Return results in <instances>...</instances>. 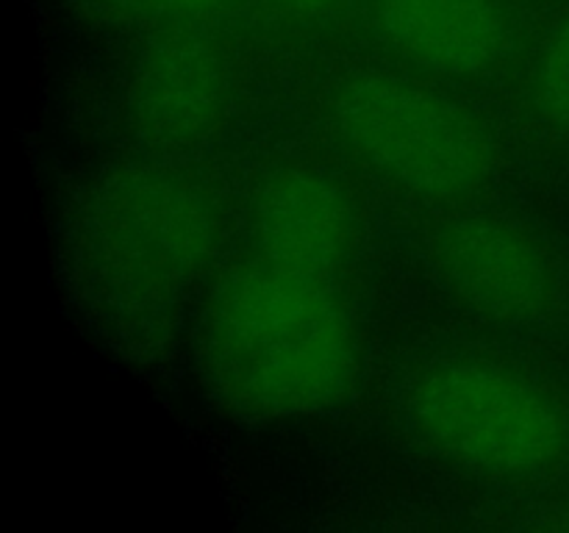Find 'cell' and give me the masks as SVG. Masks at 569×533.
<instances>
[{
    "label": "cell",
    "instance_id": "5b68a950",
    "mask_svg": "<svg viewBox=\"0 0 569 533\" xmlns=\"http://www.w3.org/2000/svg\"><path fill=\"white\" fill-rule=\"evenodd\" d=\"M428 261L439 289L459 309L495 325H539L565 300V272L553 248L506 214L448 217L428 239Z\"/></svg>",
    "mask_w": 569,
    "mask_h": 533
},
{
    "label": "cell",
    "instance_id": "52a82bcc",
    "mask_svg": "<svg viewBox=\"0 0 569 533\" xmlns=\"http://www.w3.org/2000/svg\"><path fill=\"white\" fill-rule=\"evenodd\" d=\"M244 253L345 281L365 244V211L345 178L292 161L261 178L244 220Z\"/></svg>",
    "mask_w": 569,
    "mask_h": 533
},
{
    "label": "cell",
    "instance_id": "ba28073f",
    "mask_svg": "<svg viewBox=\"0 0 569 533\" xmlns=\"http://www.w3.org/2000/svg\"><path fill=\"white\" fill-rule=\"evenodd\" d=\"M367 14L395 59L431 76L483 78L517 44L503 0H367Z\"/></svg>",
    "mask_w": 569,
    "mask_h": 533
},
{
    "label": "cell",
    "instance_id": "30bf717a",
    "mask_svg": "<svg viewBox=\"0 0 569 533\" xmlns=\"http://www.w3.org/2000/svg\"><path fill=\"white\" fill-rule=\"evenodd\" d=\"M100 3L117 14L187 26V22H198L228 9L233 0H100Z\"/></svg>",
    "mask_w": 569,
    "mask_h": 533
},
{
    "label": "cell",
    "instance_id": "6da1fadb",
    "mask_svg": "<svg viewBox=\"0 0 569 533\" xmlns=\"http://www.w3.org/2000/svg\"><path fill=\"white\" fill-rule=\"evenodd\" d=\"M198 361L233 411L295 420L350 398L365 364V333L345 281L242 253L206 294Z\"/></svg>",
    "mask_w": 569,
    "mask_h": 533
},
{
    "label": "cell",
    "instance_id": "8fae6325",
    "mask_svg": "<svg viewBox=\"0 0 569 533\" xmlns=\"http://www.w3.org/2000/svg\"><path fill=\"white\" fill-rule=\"evenodd\" d=\"M267 3L287 11V14L306 17V20H320V17L337 14L345 6V0H267Z\"/></svg>",
    "mask_w": 569,
    "mask_h": 533
},
{
    "label": "cell",
    "instance_id": "277c9868",
    "mask_svg": "<svg viewBox=\"0 0 569 533\" xmlns=\"http://www.w3.org/2000/svg\"><path fill=\"white\" fill-rule=\"evenodd\" d=\"M339 148L387 187L431 203H461L489 187L495 139L476 109L395 72H356L331 94Z\"/></svg>",
    "mask_w": 569,
    "mask_h": 533
},
{
    "label": "cell",
    "instance_id": "3957f363",
    "mask_svg": "<svg viewBox=\"0 0 569 533\" xmlns=\"http://www.w3.org/2000/svg\"><path fill=\"white\" fill-rule=\"evenodd\" d=\"M226 205L209 178L172 161L111 178L89 205V281L114 305L156 311L194 286L222 250Z\"/></svg>",
    "mask_w": 569,
    "mask_h": 533
},
{
    "label": "cell",
    "instance_id": "8992f818",
    "mask_svg": "<svg viewBox=\"0 0 569 533\" xmlns=\"http://www.w3.org/2000/svg\"><path fill=\"white\" fill-rule=\"evenodd\" d=\"M233 94V64L220 42L189 22L172 26L133 67L128 131L150 153H192L222 131Z\"/></svg>",
    "mask_w": 569,
    "mask_h": 533
},
{
    "label": "cell",
    "instance_id": "7a4b0ae2",
    "mask_svg": "<svg viewBox=\"0 0 569 533\" xmlns=\"http://www.w3.org/2000/svg\"><path fill=\"white\" fill-rule=\"evenodd\" d=\"M406 431L442 464L537 481L569 461V405L545 378L498 355H439L400 398Z\"/></svg>",
    "mask_w": 569,
    "mask_h": 533
},
{
    "label": "cell",
    "instance_id": "9c48e42d",
    "mask_svg": "<svg viewBox=\"0 0 569 533\" xmlns=\"http://www.w3.org/2000/svg\"><path fill=\"white\" fill-rule=\"evenodd\" d=\"M531 114L542 125L569 131V11L533 59L526 83Z\"/></svg>",
    "mask_w": 569,
    "mask_h": 533
}]
</instances>
